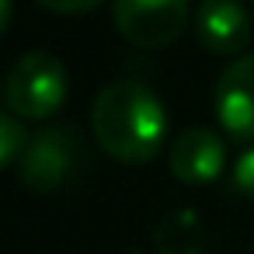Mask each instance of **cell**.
Here are the masks:
<instances>
[{"instance_id":"obj_3","label":"cell","mask_w":254,"mask_h":254,"mask_svg":"<svg viewBox=\"0 0 254 254\" xmlns=\"http://www.w3.org/2000/svg\"><path fill=\"white\" fill-rule=\"evenodd\" d=\"M112 18L119 35L136 49H164L188 28V0H115Z\"/></svg>"},{"instance_id":"obj_1","label":"cell","mask_w":254,"mask_h":254,"mask_svg":"<svg viewBox=\"0 0 254 254\" xmlns=\"http://www.w3.org/2000/svg\"><path fill=\"white\" fill-rule=\"evenodd\" d=\"M94 143L119 164H150L167 136V112L160 98L136 84L115 80L98 91L91 105Z\"/></svg>"},{"instance_id":"obj_6","label":"cell","mask_w":254,"mask_h":254,"mask_svg":"<svg viewBox=\"0 0 254 254\" xmlns=\"http://www.w3.org/2000/svg\"><path fill=\"white\" fill-rule=\"evenodd\" d=\"M226 146L212 129H185L167 150V171L181 185H209L223 174Z\"/></svg>"},{"instance_id":"obj_5","label":"cell","mask_w":254,"mask_h":254,"mask_svg":"<svg viewBox=\"0 0 254 254\" xmlns=\"http://www.w3.org/2000/svg\"><path fill=\"white\" fill-rule=\"evenodd\" d=\"M212 108H216V119L226 129V136L244 139V143L254 139V53L233 60L219 73Z\"/></svg>"},{"instance_id":"obj_7","label":"cell","mask_w":254,"mask_h":254,"mask_svg":"<svg viewBox=\"0 0 254 254\" xmlns=\"http://www.w3.org/2000/svg\"><path fill=\"white\" fill-rule=\"evenodd\" d=\"M195 35L209 53L237 56L251 39V18L237 0H202L195 11Z\"/></svg>"},{"instance_id":"obj_9","label":"cell","mask_w":254,"mask_h":254,"mask_svg":"<svg viewBox=\"0 0 254 254\" xmlns=\"http://www.w3.org/2000/svg\"><path fill=\"white\" fill-rule=\"evenodd\" d=\"M233 185H237L240 195H247L254 202V146L237 157V164H233Z\"/></svg>"},{"instance_id":"obj_10","label":"cell","mask_w":254,"mask_h":254,"mask_svg":"<svg viewBox=\"0 0 254 254\" xmlns=\"http://www.w3.org/2000/svg\"><path fill=\"white\" fill-rule=\"evenodd\" d=\"M35 4L56 14H84V11H94L101 0H35Z\"/></svg>"},{"instance_id":"obj_4","label":"cell","mask_w":254,"mask_h":254,"mask_svg":"<svg viewBox=\"0 0 254 254\" xmlns=\"http://www.w3.org/2000/svg\"><path fill=\"white\" fill-rule=\"evenodd\" d=\"M80 160H84V153H80L77 132L66 126H49V129H39L35 136H28V146L18 160V178L28 191L42 195V191L60 188L77 171Z\"/></svg>"},{"instance_id":"obj_11","label":"cell","mask_w":254,"mask_h":254,"mask_svg":"<svg viewBox=\"0 0 254 254\" xmlns=\"http://www.w3.org/2000/svg\"><path fill=\"white\" fill-rule=\"evenodd\" d=\"M7 25H11V0H0V35L7 32Z\"/></svg>"},{"instance_id":"obj_2","label":"cell","mask_w":254,"mask_h":254,"mask_svg":"<svg viewBox=\"0 0 254 254\" xmlns=\"http://www.w3.org/2000/svg\"><path fill=\"white\" fill-rule=\"evenodd\" d=\"M4 101L11 108V115L18 119H32L42 122L49 115L60 112V105L66 101V70L53 53H25L7 80H4Z\"/></svg>"},{"instance_id":"obj_8","label":"cell","mask_w":254,"mask_h":254,"mask_svg":"<svg viewBox=\"0 0 254 254\" xmlns=\"http://www.w3.org/2000/svg\"><path fill=\"white\" fill-rule=\"evenodd\" d=\"M25 146H28V136H25L21 119L0 112V171L11 167V164H18L21 153H25Z\"/></svg>"}]
</instances>
